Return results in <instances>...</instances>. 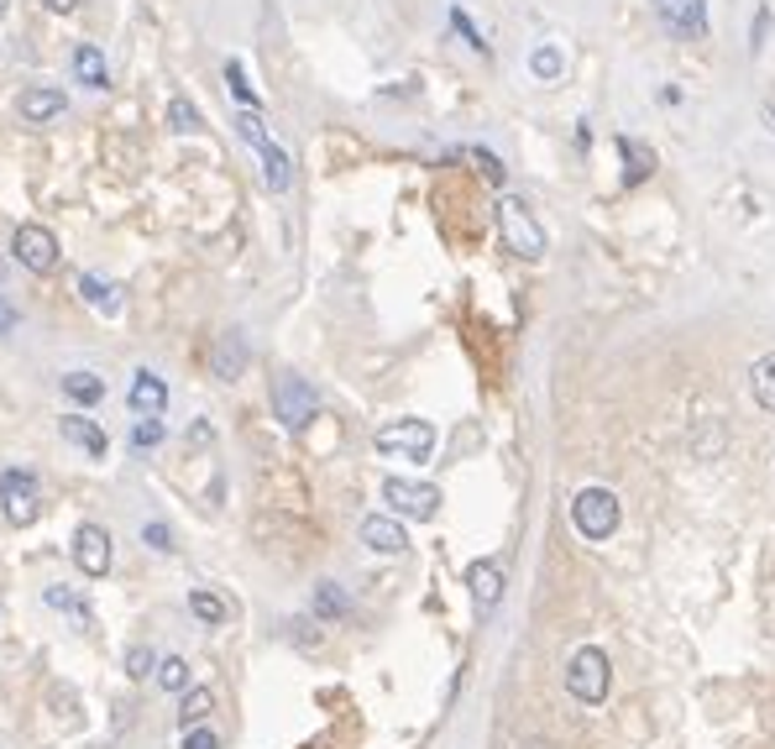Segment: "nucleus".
Listing matches in <instances>:
<instances>
[{
  "label": "nucleus",
  "mask_w": 775,
  "mask_h": 749,
  "mask_svg": "<svg viewBox=\"0 0 775 749\" xmlns=\"http://www.w3.org/2000/svg\"><path fill=\"white\" fill-rule=\"evenodd\" d=\"M498 237H503V246H509L514 257H524V263L545 257V226L535 220V210H529L518 194H503V199H498Z\"/></svg>",
  "instance_id": "nucleus-1"
},
{
  "label": "nucleus",
  "mask_w": 775,
  "mask_h": 749,
  "mask_svg": "<svg viewBox=\"0 0 775 749\" xmlns=\"http://www.w3.org/2000/svg\"><path fill=\"white\" fill-rule=\"evenodd\" d=\"M0 508H5V519H11L16 530L37 525V514H43V483H37V472L5 466V472H0Z\"/></svg>",
  "instance_id": "nucleus-2"
},
{
  "label": "nucleus",
  "mask_w": 775,
  "mask_h": 749,
  "mask_svg": "<svg viewBox=\"0 0 775 749\" xmlns=\"http://www.w3.org/2000/svg\"><path fill=\"white\" fill-rule=\"evenodd\" d=\"M618 519H624V508L613 498L608 487H582L577 498H571V525L582 540H608L618 530Z\"/></svg>",
  "instance_id": "nucleus-3"
},
{
  "label": "nucleus",
  "mask_w": 775,
  "mask_h": 749,
  "mask_svg": "<svg viewBox=\"0 0 775 749\" xmlns=\"http://www.w3.org/2000/svg\"><path fill=\"white\" fill-rule=\"evenodd\" d=\"M608 655L597 650V645H582V650L571 655V666H566V692L577 702H588V707H597V702H608Z\"/></svg>",
  "instance_id": "nucleus-4"
},
{
  "label": "nucleus",
  "mask_w": 775,
  "mask_h": 749,
  "mask_svg": "<svg viewBox=\"0 0 775 749\" xmlns=\"http://www.w3.org/2000/svg\"><path fill=\"white\" fill-rule=\"evenodd\" d=\"M377 451L383 457H403V461H430L435 451V425L430 419H394L377 430Z\"/></svg>",
  "instance_id": "nucleus-5"
},
{
  "label": "nucleus",
  "mask_w": 775,
  "mask_h": 749,
  "mask_svg": "<svg viewBox=\"0 0 775 749\" xmlns=\"http://www.w3.org/2000/svg\"><path fill=\"white\" fill-rule=\"evenodd\" d=\"M315 388L305 378H294V372H278L273 378V419H283L288 430H305L309 419H315Z\"/></svg>",
  "instance_id": "nucleus-6"
},
{
  "label": "nucleus",
  "mask_w": 775,
  "mask_h": 749,
  "mask_svg": "<svg viewBox=\"0 0 775 749\" xmlns=\"http://www.w3.org/2000/svg\"><path fill=\"white\" fill-rule=\"evenodd\" d=\"M11 252H16V263L26 273H53V267L64 263V252H58V237L47 231L43 220H26L16 226V237H11Z\"/></svg>",
  "instance_id": "nucleus-7"
},
{
  "label": "nucleus",
  "mask_w": 775,
  "mask_h": 749,
  "mask_svg": "<svg viewBox=\"0 0 775 749\" xmlns=\"http://www.w3.org/2000/svg\"><path fill=\"white\" fill-rule=\"evenodd\" d=\"M383 498L394 504V514H403V519H435L441 514V487L430 483H409V477H388L383 483Z\"/></svg>",
  "instance_id": "nucleus-8"
},
{
  "label": "nucleus",
  "mask_w": 775,
  "mask_h": 749,
  "mask_svg": "<svg viewBox=\"0 0 775 749\" xmlns=\"http://www.w3.org/2000/svg\"><path fill=\"white\" fill-rule=\"evenodd\" d=\"M64 111H69V95H64V90H53V84H26L22 95H16V116H22L26 126L58 122Z\"/></svg>",
  "instance_id": "nucleus-9"
},
{
  "label": "nucleus",
  "mask_w": 775,
  "mask_h": 749,
  "mask_svg": "<svg viewBox=\"0 0 775 749\" xmlns=\"http://www.w3.org/2000/svg\"><path fill=\"white\" fill-rule=\"evenodd\" d=\"M73 566L84 577H105L111 572V534L100 530V525H79L73 530Z\"/></svg>",
  "instance_id": "nucleus-10"
},
{
  "label": "nucleus",
  "mask_w": 775,
  "mask_h": 749,
  "mask_svg": "<svg viewBox=\"0 0 775 749\" xmlns=\"http://www.w3.org/2000/svg\"><path fill=\"white\" fill-rule=\"evenodd\" d=\"M247 362H252V352H247L241 331L215 336V346H210V378H220V383H236V378L247 372Z\"/></svg>",
  "instance_id": "nucleus-11"
},
{
  "label": "nucleus",
  "mask_w": 775,
  "mask_h": 749,
  "mask_svg": "<svg viewBox=\"0 0 775 749\" xmlns=\"http://www.w3.org/2000/svg\"><path fill=\"white\" fill-rule=\"evenodd\" d=\"M362 545L377 551V556H403V551H409V534H403L399 519H388V514H367V519H362Z\"/></svg>",
  "instance_id": "nucleus-12"
},
{
  "label": "nucleus",
  "mask_w": 775,
  "mask_h": 749,
  "mask_svg": "<svg viewBox=\"0 0 775 749\" xmlns=\"http://www.w3.org/2000/svg\"><path fill=\"white\" fill-rule=\"evenodd\" d=\"M126 404H132L141 419H158V414H168V383L158 372L141 367L137 378H132V388H126Z\"/></svg>",
  "instance_id": "nucleus-13"
},
{
  "label": "nucleus",
  "mask_w": 775,
  "mask_h": 749,
  "mask_svg": "<svg viewBox=\"0 0 775 749\" xmlns=\"http://www.w3.org/2000/svg\"><path fill=\"white\" fill-rule=\"evenodd\" d=\"M58 430H64V440H69V446L90 451V457H105V451H111L105 430H100L94 419H84V414H64V419H58Z\"/></svg>",
  "instance_id": "nucleus-14"
},
{
  "label": "nucleus",
  "mask_w": 775,
  "mask_h": 749,
  "mask_svg": "<svg viewBox=\"0 0 775 749\" xmlns=\"http://www.w3.org/2000/svg\"><path fill=\"white\" fill-rule=\"evenodd\" d=\"M467 587H471V598L482 608H493L498 598H503V566L498 561H471L467 566Z\"/></svg>",
  "instance_id": "nucleus-15"
},
{
  "label": "nucleus",
  "mask_w": 775,
  "mask_h": 749,
  "mask_svg": "<svg viewBox=\"0 0 775 749\" xmlns=\"http://www.w3.org/2000/svg\"><path fill=\"white\" fill-rule=\"evenodd\" d=\"M665 22L682 37H707V0H682V5H665Z\"/></svg>",
  "instance_id": "nucleus-16"
},
{
  "label": "nucleus",
  "mask_w": 775,
  "mask_h": 749,
  "mask_svg": "<svg viewBox=\"0 0 775 749\" xmlns=\"http://www.w3.org/2000/svg\"><path fill=\"white\" fill-rule=\"evenodd\" d=\"M69 69H73V79H79V84H90V90H105V84H111V79H105V58H100L94 43H79V48H73Z\"/></svg>",
  "instance_id": "nucleus-17"
},
{
  "label": "nucleus",
  "mask_w": 775,
  "mask_h": 749,
  "mask_svg": "<svg viewBox=\"0 0 775 749\" xmlns=\"http://www.w3.org/2000/svg\"><path fill=\"white\" fill-rule=\"evenodd\" d=\"M262 152V178H267V189L273 194H283L288 184H294V163H288V152H283L278 142H267V147H258Z\"/></svg>",
  "instance_id": "nucleus-18"
},
{
  "label": "nucleus",
  "mask_w": 775,
  "mask_h": 749,
  "mask_svg": "<svg viewBox=\"0 0 775 749\" xmlns=\"http://www.w3.org/2000/svg\"><path fill=\"white\" fill-rule=\"evenodd\" d=\"M529 73L540 79V84H556L566 73V48L561 43H540V48L529 53Z\"/></svg>",
  "instance_id": "nucleus-19"
},
{
  "label": "nucleus",
  "mask_w": 775,
  "mask_h": 749,
  "mask_svg": "<svg viewBox=\"0 0 775 749\" xmlns=\"http://www.w3.org/2000/svg\"><path fill=\"white\" fill-rule=\"evenodd\" d=\"M750 393H754L760 410L775 414V352H765V357L750 367Z\"/></svg>",
  "instance_id": "nucleus-20"
},
{
  "label": "nucleus",
  "mask_w": 775,
  "mask_h": 749,
  "mask_svg": "<svg viewBox=\"0 0 775 749\" xmlns=\"http://www.w3.org/2000/svg\"><path fill=\"white\" fill-rule=\"evenodd\" d=\"M346 613H352L346 587H341V581H320V587H315V619H346Z\"/></svg>",
  "instance_id": "nucleus-21"
},
{
  "label": "nucleus",
  "mask_w": 775,
  "mask_h": 749,
  "mask_svg": "<svg viewBox=\"0 0 775 749\" xmlns=\"http://www.w3.org/2000/svg\"><path fill=\"white\" fill-rule=\"evenodd\" d=\"M215 713V692L210 687H189L184 692V702H179V724L184 728H200L205 718Z\"/></svg>",
  "instance_id": "nucleus-22"
},
{
  "label": "nucleus",
  "mask_w": 775,
  "mask_h": 749,
  "mask_svg": "<svg viewBox=\"0 0 775 749\" xmlns=\"http://www.w3.org/2000/svg\"><path fill=\"white\" fill-rule=\"evenodd\" d=\"M64 393H69L73 404H100L105 399V378H94V372H64Z\"/></svg>",
  "instance_id": "nucleus-23"
},
{
  "label": "nucleus",
  "mask_w": 775,
  "mask_h": 749,
  "mask_svg": "<svg viewBox=\"0 0 775 749\" xmlns=\"http://www.w3.org/2000/svg\"><path fill=\"white\" fill-rule=\"evenodd\" d=\"M189 613H194L200 624H210V629H220L226 619H231V608L220 603L215 592H205V587H194V592H189Z\"/></svg>",
  "instance_id": "nucleus-24"
},
{
  "label": "nucleus",
  "mask_w": 775,
  "mask_h": 749,
  "mask_svg": "<svg viewBox=\"0 0 775 749\" xmlns=\"http://www.w3.org/2000/svg\"><path fill=\"white\" fill-rule=\"evenodd\" d=\"M168 126H173V131H184V137H194V131H205V116L194 111V100H189V95H173V100H168Z\"/></svg>",
  "instance_id": "nucleus-25"
},
{
  "label": "nucleus",
  "mask_w": 775,
  "mask_h": 749,
  "mask_svg": "<svg viewBox=\"0 0 775 749\" xmlns=\"http://www.w3.org/2000/svg\"><path fill=\"white\" fill-rule=\"evenodd\" d=\"M158 687H163V692H179V698H184V692H189V660H179V655L158 660Z\"/></svg>",
  "instance_id": "nucleus-26"
},
{
  "label": "nucleus",
  "mask_w": 775,
  "mask_h": 749,
  "mask_svg": "<svg viewBox=\"0 0 775 749\" xmlns=\"http://www.w3.org/2000/svg\"><path fill=\"white\" fill-rule=\"evenodd\" d=\"M618 152H624V163H629V184H639L645 173L656 169V158H650L639 142H629V137H618Z\"/></svg>",
  "instance_id": "nucleus-27"
},
{
  "label": "nucleus",
  "mask_w": 775,
  "mask_h": 749,
  "mask_svg": "<svg viewBox=\"0 0 775 749\" xmlns=\"http://www.w3.org/2000/svg\"><path fill=\"white\" fill-rule=\"evenodd\" d=\"M226 84H231V95L241 100V111H258L262 100H258V90H252V84H247V69H241V64H226Z\"/></svg>",
  "instance_id": "nucleus-28"
},
{
  "label": "nucleus",
  "mask_w": 775,
  "mask_h": 749,
  "mask_svg": "<svg viewBox=\"0 0 775 749\" xmlns=\"http://www.w3.org/2000/svg\"><path fill=\"white\" fill-rule=\"evenodd\" d=\"M126 677H132V681L158 677V655L147 650V645H132V650H126Z\"/></svg>",
  "instance_id": "nucleus-29"
},
{
  "label": "nucleus",
  "mask_w": 775,
  "mask_h": 749,
  "mask_svg": "<svg viewBox=\"0 0 775 749\" xmlns=\"http://www.w3.org/2000/svg\"><path fill=\"white\" fill-rule=\"evenodd\" d=\"M79 293L90 299L94 310H105V314H116L121 310V299H116V289H105L100 278H79Z\"/></svg>",
  "instance_id": "nucleus-30"
},
{
  "label": "nucleus",
  "mask_w": 775,
  "mask_h": 749,
  "mask_svg": "<svg viewBox=\"0 0 775 749\" xmlns=\"http://www.w3.org/2000/svg\"><path fill=\"white\" fill-rule=\"evenodd\" d=\"M451 26L461 32V43H467L471 53H482V58H488V43H482V32L471 26V16H467V11H461V5H451Z\"/></svg>",
  "instance_id": "nucleus-31"
},
{
  "label": "nucleus",
  "mask_w": 775,
  "mask_h": 749,
  "mask_svg": "<svg viewBox=\"0 0 775 749\" xmlns=\"http://www.w3.org/2000/svg\"><path fill=\"white\" fill-rule=\"evenodd\" d=\"M236 131H241V142H252V147H267V142H273L258 111H241V116H236Z\"/></svg>",
  "instance_id": "nucleus-32"
},
{
  "label": "nucleus",
  "mask_w": 775,
  "mask_h": 749,
  "mask_svg": "<svg viewBox=\"0 0 775 749\" xmlns=\"http://www.w3.org/2000/svg\"><path fill=\"white\" fill-rule=\"evenodd\" d=\"M43 598H47V608H69V613H84V619H90L84 598H79V592H69V587H47Z\"/></svg>",
  "instance_id": "nucleus-33"
},
{
  "label": "nucleus",
  "mask_w": 775,
  "mask_h": 749,
  "mask_svg": "<svg viewBox=\"0 0 775 749\" xmlns=\"http://www.w3.org/2000/svg\"><path fill=\"white\" fill-rule=\"evenodd\" d=\"M765 37H771V5H760V11H754V22H750V53L765 48Z\"/></svg>",
  "instance_id": "nucleus-34"
},
{
  "label": "nucleus",
  "mask_w": 775,
  "mask_h": 749,
  "mask_svg": "<svg viewBox=\"0 0 775 749\" xmlns=\"http://www.w3.org/2000/svg\"><path fill=\"white\" fill-rule=\"evenodd\" d=\"M471 163H477V169L488 173V184H503V163H498L493 152H488V147H471Z\"/></svg>",
  "instance_id": "nucleus-35"
},
{
  "label": "nucleus",
  "mask_w": 775,
  "mask_h": 749,
  "mask_svg": "<svg viewBox=\"0 0 775 749\" xmlns=\"http://www.w3.org/2000/svg\"><path fill=\"white\" fill-rule=\"evenodd\" d=\"M184 749H220V739H215V728H184Z\"/></svg>",
  "instance_id": "nucleus-36"
},
{
  "label": "nucleus",
  "mask_w": 775,
  "mask_h": 749,
  "mask_svg": "<svg viewBox=\"0 0 775 749\" xmlns=\"http://www.w3.org/2000/svg\"><path fill=\"white\" fill-rule=\"evenodd\" d=\"M132 440L147 451V446H158V440H163V425H158V419H141L137 430H132Z\"/></svg>",
  "instance_id": "nucleus-37"
},
{
  "label": "nucleus",
  "mask_w": 775,
  "mask_h": 749,
  "mask_svg": "<svg viewBox=\"0 0 775 749\" xmlns=\"http://www.w3.org/2000/svg\"><path fill=\"white\" fill-rule=\"evenodd\" d=\"M141 534H147V545H152V551H173V534H168L163 525H147Z\"/></svg>",
  "instance_id": "nucleus-38"
},
{
  "label": "nucleus",
  "mask_w": 775,
  "mask_h": 749,
  "mask_svg": "<svg viewBox=\"0 0 775 749\" xmlns=\"http://www.w3.org/2000/svg\"><path fill=\"white\" fill-rule=\"evenodd\" d=\"M43 5L53 11V16H73V11H79L84 0H43Z\"/></svg>",
  "instance_id": "nucleus-39"
},
{
  "label": "nucleus",
  "mask_w": 775,
  "mask_h": 749,
  "mask_svg": "<svg viewBox=\"0 0 775 749\" xmlns=\"http://www.w3.org/2000/svg\"><path fill=\"white\" fill-rule=\"evenodd\" d=\"M11 325H16V310H11V304L0 299V331H11Z\"/></svg>",
  "instance_id": "nucleus-40"
},
{
  "label": "nucleus",
  "mask_w": 775,
  "mask_h": 749,
  "mask_svg": "<svg viewBox=\"0 0 775 749\" xmlns=\"http://www.w3.org/2000/svg\"><path fill=\"white\" fill-rule=\"evenodd\" d=\"M5 11H11V0H0V22H5Z\"/></svg>",
  "instance_id": "nucleus-41"
},
{
  "label": "nucleus",
  "mask_w": 775,
  "mask_h": 749,
  "mask_svg": "<svg viewBox=\"0 0 775 749\" xmlns=\"http://www.w3.org/2000/svg\"><path fill=\"white\" fill-rule=\"evenodd\" d=\"M765 122H775V105H765Z\"/></svg>",
  "instance_id": "nucleus-42"
},
{
  "label": "nucleus",
  "mask_w": 775,
  "mask_h": 749,
  "mask_svg": "<svg viewBox=\"0 0 775 749\" xmlns=\"http://www.w3.org/2000/svg\"><path fill=\"white\" fill-rule=\"evenodd\" d=\"M660 5H665V0H660Z\"/></svg>",
  "instance_id": "nucleus-43"
}]
</instances>
